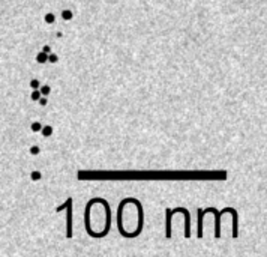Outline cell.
I'll return each mask as SVG.
<instances>
[{
	"instance_id": "6da1fadb",
	"label": "cell",
	"mask_w": 267,
	"mask_h": 257,
	"mask_svg": "<svg viewBox=\"0 0 267 257\" xmlns=\"http://www.w3.org/2000/svg\"><path fill=\"white\" fill-rule=\"evenodd\" d=\"M225 212H230L233 215V238L236 239L239 236V216L237 211L233 208H225L222 211H216L215 208H207V209H197V236L198 239L203 238V221H204V215L206 214H213L215 215V238L219 239L221 238V215Z\"/></svg>"
},
{
	"instance_id": "7a4b0ae2",
	"label": "cell",
	"mask_w": 267,
	"mask_h": 257,
	"mask_svg": "<svg viewBox=\"0 0 267 257\" xmlns=\"http://www.w3.org/2000/svg\"><path fill=\"white\" fill-rule=\"evenodd\" d=\"M68 200H69V205L65 209L66 211V238L71 239L74 236V233H72V203H74V199L69 197Z\"/></svg>"
},
{
	"instance_id": "3957f363",
	"label": "cell",
	"mask_w": 267,
	"mask_h": 257,
	"mask_svg": "<svg viewBox=\"0 0 267 257\" xmlns=\"http://www.w3.org/2000/svg\"><path fill=\"white\" fill-rule=\"evenodd\" d=\"M171 211H173V214L182 212V214L185 215V233L183 235H185L186 239H189L191 238V214H189V211L186 208H174Z\"/></svg>"
},
{
	"instance_id": "277c9868",
	"label": "cell",
	"mask_w": 267,
	"mask_h": 257,
	"mask_svg": "<svg viewBox=\"0 0 267 257\" xmlns=\"http://www.w3.org/2000/svg\"><path fill=\"white\" fill-rule=\"evenodd\" d=\"M48 53H45L44 50L41 51V53H38V56H36V62L39 63V65H42V63H47L48 62Z\"/></svg>"
},
{
	"instance_id": "5b68a950",
	"label": "cell",
	"mask_w": 267,
	"mask_h": 257,
	"mask_svg": "<svg viewBox=\"0 0 267 257\" xmlns=\"http://www.w3.org/2000/svg\"><path fill=\"white\" fill-rule=\"evenodd\" d=\"M72 17H74L72 11H69V9H65V11H62V18H63V20L69 21V20H72Z\"/></svg>"
},
{
	"instance_id": "8992f818",
	"label": "cell",
	"mask_w": 267,
	"mask_h": 257,
	"mask_svg": "<svg viewBox=\"0 0 267 257\" xmlns=\"http://www.w3.org/2000/svg\"><path fill=\"white\" fill-rule=\"evenodd\" d=\"M42 98V92L39 90V89H35L33 92H32V99L33 101H39Z\"/></svg>"
},
{
	"instance_id": "52a82bcc",
	"label": "cell",
	"mask_w": 267,
	"mask_h": 257,
	"mask_svg": "<svg viewBox=\"0 0 267 257\" xmlns=\"http://www.w3.org/2000/svg\"><path fill=\"white\" fill-rule=\"evenodd\" d=\"M54 21H56V17H54V14L48 12V14L45 15V23H48V24H53Z\"/></svg>"
},
{
	"instance_id": "ba28073f",
	"label": "cell",
	"mask_w": 267,
	"mask_h": 257,
	"mask_svg": "<svg viewBox=\"0 0 267 257\" xmlns=\"http://www.w3.org/2000/svg\"><path fill=\"white\" fill-rule=\"evenodd\" d=\"M41 132H42V135H44V137H50V135L53 134V128H51L50 125H48V127H44Z\"/></svg>"
},
{
	"instance_id": "9c48e42d",
	"label": "cell",
	"mask_w": 267,
	"mask_h": 257,
	"mask_svg": "<svg viewBox=\"0 0 267 257\" xmlns=\"http://www.w3.org/2000/svg\"><path fill=\"white\" fill-rule=\"evenodd\" d=\"M30 177H32V180H39V179L42 177V174H41V171L35 170V171L30 173Z\"/></svg>"
},
{
	"instance_id": "30bf717a",
	"label": "cell",
	"mask_w": 267,
	"mask_h": 257,
	"mask_svg": "<svg viewBox=\"0 0 267 257\" xmlns=\"http://www.w3.org/2000/svg\"><path fill=\"white\" fill-rule=\"evenodd\" d=\"M42 128H44V127H42L39 122H33V124H32V131H33V132H39V131H42Z\"/></svg>"
},
{
	"instance_id": "8fae6325",
	"label": "cell",
	"mask_w": 267,
	"mask_h": 257,
	"mask_svg": "<svg viewBox=\"0 0 267 257\" xmlns=\"http://www.w3.org/2000/svg\"><path fill=\"white\" fill-rule=\"evenodd\" d=\"M41 92H42V95H48L50 92H51V87L48 84H44V86H41V89H39Z\"/></svg>"
},
{
	"instance_id": "7c38bea8",
	"label": "cell",
	"mask_w": 267,
	"mask_h": 257,
	"mask_svg": "<svg viewBox=\"0 0 267 257\" xmlns=\"http://www.w3.org/2000/svg\"><path fill=\"white\" fill-rule=\"evenodd\" d=\"M30 87H32V89H41L39 80H32V81H30Z\"/></svg>"
},
{
	"instance_id": "4fadbf2b",
	"label": "cell",
	"mask_w": 267,
	"mask_h": 257,
	"mask_svg": "<svg viewBox=\"0 0 267 257\" xmlns=\"http://www.w3.org/2000/svg\"><path fill=\"white\" fill-rule=\"evenodd\" d=\"M57 60H59V57H57L56 54H51V53H50V56H48V62H50V63H56Z\"/></svg>"
},
{
	"instance_id": "5bb4252c",
	"label": "cell",
	"mask_w": 267,
	"mask_h": 257,
	"mask_svg": "<svg viewBox=\"0 0 267 257\" xmlns=\"http://www.w3.org/2000/svg\"><path fill=\"white\" fill-rule=\"evenodd\" d=\"M30 153L32 155H38L39 153V146H32L30 147Z\"/></svg>"
},
{
	"instance_id": "9a60e30c",
	"label": "cell",
	"mask_w": 267,
	"mask_h": 257,
	"mask_svg": "<svg viewBox=\"0 0 267 257\" xmlns=\"http://www.w3.org/2000/svg\"><path fill=\"white\" fill-rule=\"evenodd\" d=\"M38 102H39V105H42V107H44V105H47V104H48V101H47V98H44V96H42V98H41V99H39V101H38Z\"/></svg>"
},
{
	"instance_id": "2e32d148",
	"label": "cell",
	"mask_w": 267,
	"mask_h": 257,
	"mask_svg": "<svg viewBox=\"0 0 267 257\" xmlns=\"http://www.w3.org/2000/svg\"><path fill=\"white\" fill-rule=\"evenodd\" d=\"M42 50H44L45 53H48V54L51 53V48H50V45H45V47H44V48H42Z\"/></svg>"
}]
</instances>
